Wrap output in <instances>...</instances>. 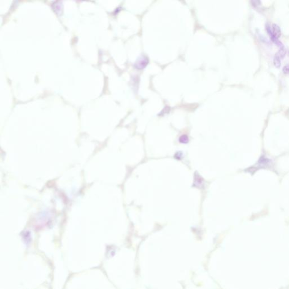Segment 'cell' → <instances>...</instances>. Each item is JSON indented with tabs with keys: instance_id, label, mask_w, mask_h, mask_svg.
Masks as SVG:
<instances>
[{
	"instance_id": "2",
	"label": "cell",
	"mask_w": 289,
	"mask_h": 289,
	"mask_svg": "<svg viewBox=\"0 0 289 289\" xmlns=\"http://www.w3.org/2000/svg\"><path fill=\"white\" fill-rule=\"evenodd\" d=\"M286 50L285 48H283L282 49H280L275 54L273 59V62L276 67L278 68L281 66V61L283 58L286 56Z\"/></svg>"
},
{
	"instance_id": "4",
	"label": "cell",
	"mask_w": 289,
	"mask_h": 289,
	"mask_svg": "<svg viewBox=\"0 0 289 289\" xmlns=\"http://www.w3.org/2000/svg\"><path fill=\"white\" fill-rule=\"evenodd\" d=\"M196 176H197V177L195 178V179H194V184L196 185V186L197 187L201 186L202 184H203V178L199 176L198 175H196Z\"/></svg>"
},
{
	"instance_id": "1",
	"label": "cell",
	"mask_w": 289,
	"mask_h": 289,
	"mask_svg": "<svg viewBox=\"0 0 289 289\" xmlns=\"http://www.w3.org/2000/svg\"><path fill=\"white\" fill-rule=\"evenodd\" d=\"M266 30L272 42H274L277 46H278L279 49L285 48L282 42L279 40V38L281 35V29L277 24H273L271 26L268 23L266 24Z\"/></svg>"
},
{
	"instance_id": "3",
	"label": "cell",
	"mask_w": 289,
	"mask_h": 289,
	"mask_svg": "<svg viewBox=\"0 0 289 289\" xmlns=\"http://www.w3.org/2000/svg\"><path fill=\"white\" fill-rule=\"evenodd\" d=\"M148 58L145 56H142L137 59L134 64V66L136 69L141 70L143 69L148 64Z\"/></svg>"
},
{
	"instance_id": "5",
	"label": "cell",
	"mask_w": 289,
	"mask_h": 289,
	"mask_svg": "<svg viewBox=\"0 0 289 289\" xmlns=\"http://www.w3.org/2000/svg\"><path fill=\"white\" fill-rule=\"evenodd\" d=\"M179 141L181 142V143H186L189 142V138L188 137L186 136V135H183L181 136L180 138H179Z\"/></svg>"
}]
</instances>
